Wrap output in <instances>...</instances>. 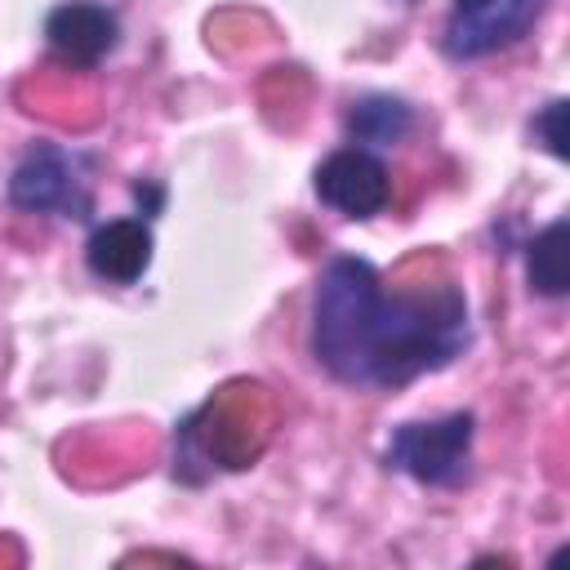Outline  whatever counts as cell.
I'll use <instances>...</instances> for the list:
<instances>
[{
  "mask_svg": "<svg viewBox=\"0 0 570 570\" xmlns=\"http://www.w3.org/2000/svg\"><path fill=\"white\" fill-rule=\"evenodd\" d=\"M468 338V298L454 281L387 285L374 263L352 254L330 258L316 281L312 356L347 387H405L454 365Z\"/></svg>",
  "mask_w": 570,
  "mask_h": 570,
  "instance_id": "6da1fadb",
  "label": "cell"
},
{
  "mask_svg": "<svg viewBox=\"0 0 570 570\" xmlns=\"http://www.w3.org/2000/svg\"><path fill=\"white\" fill-rule=\"evenodd\" d=\"M472 432L476 419L468 410H454L432 423H401L387 436V468L414 476L419 485H459L468 481V459H472Z\"/></svg>",
  "mask_w": 570,
  "mask_h": 570,
  "instance_id": "7a4b0ae2",
  "label": "cell"
},
{
  "mask_svg": "<svg viewBox=\"0 0 570 570\" xmlns=\"http://www.w3.org/2000/svg\"><path fill=\"white\" fill-rule=\"evenodd\" d=\"M9 205L22 209V214L85 218L89 214V191H85L76 156L53 147V142L27 147L13 165V174H9Z\"/></svg>",
  "mask_w": 570,
  "mask_h": 570,
  "instance_id": "3957f363",
  "label": "cell"
},
{
  "mask_svg": "<svg viewBox=\"0 0 570 570\" xmlns=\"http://www.w3.org/2000/svg\"><path fill=\"white\" fill-rule=\"evenodd\" d=\"M543 0H454L450 18H445V58L454 62H472V58H490L508 45H517L534 18H539Z\"/></svg>",
  "mask_w": 570,
  "mask_h": 570,
  "instance_id": "277c9868",
  "label": "cell"
},
{
  "mask_svg": "<svg viewBox=\"0 0 570 570\" xmlns=\"http://www.w3.org/2000/svg\"><path fill=\"white\" fill-rule=\"evenodd\" d=\"M321 205H330L343 218H374L392 200V178L387 165L370 147H343L316 165L312 178Z\"/></svg>",
  "mask_w": 570,
  "mask_h": 570,
  "instance_id": "5b68a950",
  "label": "cell"
},
{
  "mask_svg": "<svg viewBox=\"0 0 570 570\" xmlns=\"http://www.w3.org/2000/svg\"><path fill=\"white\" fill-rule=\"evenodd\" d=\"M120 22L98 0H67L45 18V40L67 67H98L116 49Z\"/></svg>",
  "mask_w": 570,
  "mask_h": 570,
  "instance_id": "8992f818",
  "label": "cell"
},
{
  "mask_svg": "<svg viewBox=\"0 0 570 570\" xmlns=\"http://www.w3.org/2000/svg\"><path fill=\"white\" fill-rule=\"evenodd\" d=\"M85 263L98 281L134 285L151 267V227L142 218H111L98 223L85 240Z\"/></svg>",
  "mask_w": 570,
  "mask_h": 570,
  "instance_id": "52a82bcc",
  "label": "cell"
},
{
  "mask_svg": "<svg viewBox=\"0 0 570 570\" xmlns=\"http://www.w3.org/2000/svg\"><path fill=\"white\" fill-rule=\"evenodd\" d=\"M414 129V111L405 98H392V94H365L352 102L347 111V134H352V147H392L401 142L405 134Z\"/></svg>",
  "mask_w": 570,
  "mask_h": 570,
  "instance_id": "ba28073f",
  "label": "cell"
},
{
  "mask_svg": "<svg viewBox=\"0 0 570 570\" xmlns=\"http://www.w3.org/2000/svg\"><path fill=\"white\" fill-rule=\"evenodd\" d=\"M566 218H552L530 245H525V281L543 298H561L570 289V254H566Z\"/></svg>",
  "mask_w": 570,
  "mask_h": 570,
  "instance_id": "9c48e42d",
  "label": "cell"
},
{
  "mask_svg": "<svg viewBox=\"0 0 570 570\" xmlns=\"http://www.w3.org/2000/svg\"><path fill=\"white\" fill-rule=\"evenodd\" d=\"M534 138L548 147V156L570 160V134H566V98L543 102V111L534 116Z\"/></svg>",
  "mask_w": 570,
  "mask_h": 570,
  "instance_id": "30bf717a",
  "label": "cell"
},
{
  "mask_svg": "<svg viewBox=\"0 0 570 570\" xmlns=\"http://www.w3.org/2000/svg\"><path fill=\"white\" fill-rule=\"evenodd\" d=\"M405 4H414V0H405Z\"/></svg>",
  "mask_w": 570,
  "mask_h": 570,
  "instance_id": "8fae6325",
  "label": "cell"
}]
</instances>
